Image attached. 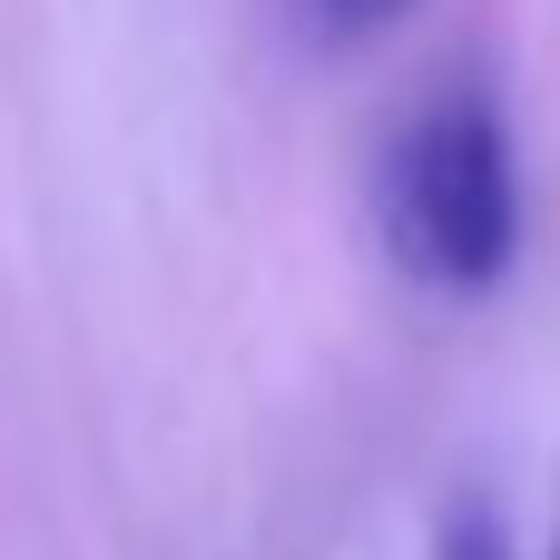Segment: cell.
I'll use <instances>...</instances> for the list:
<instances>
[{
  "instance_id": "6da1fadb",
  "label": "cell",
  "mask_w": 560,
  "mask_h": 560,
  "mask_svg": "<svg viewBox=\"0 0 560 560\" xmlns=\"http://www.w3.org/2000/svg\"><path fill=\"white\" fill-rule=\"evenodd\" d=\"M374 246L433 295H492L522 256V167L482 89H433L374 148Z\"/></svg>"
},
{
  "instance_id": "7a4b0ae2",
  "label": "cell",
  "mask_w": 560,
  "mask_h": 560,
  "mask_svg": "<svg viewBox=\"0 0 560 560\" xmlns=\"http://www.w3.org/2000/svg\"><path fill=\"white\" fill-rule=\"evenodd\" d=\"M433 560H512V532H502V512H492L482 492L443 502V522H433Z\"/></svg>"
},
{
  "instance_id": "3957f363",
  "label": "cell",
  "mask_w": 560,
  "mask_h": 560,
  "mask_svg": "<svg viewBox=\"0 0 560 560\" xmlns=\"http://www.w3.org/2000/svg\"><path fill=\"white\" fill-rule=\"evenodd\" d=\"M325 10V30H374V20H394L404 0H315Z\"/></svg>"
},
{
  "instance_id": "277c9868",
  "label": "cell",
  "mask_w": 560,
  "mask_h": 560,
  "mask_svg": "<svg viewBox=\"0 0 560 560\" xmlns=\"http://www.w3.org/2000/svg\"><path fill=\"white\" fill-rule=\"evenodd\" d=\"M551 560H560V522H551Z\"/></svg>"
}]
</instances>
